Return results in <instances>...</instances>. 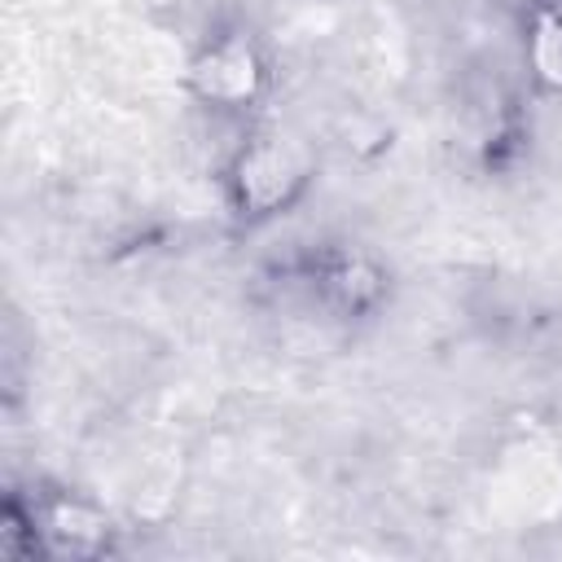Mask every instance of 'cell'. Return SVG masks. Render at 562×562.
Instances as JSON below:
<instances>
[{
  "label": "cell",
  "instance_id": "cell-5",
  "mask_svg": "<svg viewBox=\"0 0 562 562\" xmlns=\"http://www.w3.org/2000/svg\"><path fill=\"white\" fill-rule=\"evenodd\" d=\"M522 26H527V40H522L527 75L536 79L540 92H562V4L553 0L527 13Z\"/></svg>",
  "mask_w": 562,
  "mask_h": 562
},
{
  "label": "cell",
  "instance_id": "cell-4",
  "mask_svg": "<svg viewBox=\"0 0 562 562\" xmlns=\"http://www.w3.org/2000/svg\"><path fill=\"white\" fill-rule=\"evenodd\" d=\"M312 290L338 316H369L386 299V272L360 250H329L312 263Z\"/></svg>",
  "mask_w": 562,
  "mask_h": 562
},
{
  "label": "cell",
  "instance_id": "cell-3",
  "mask_svg": "<svg viewBox=\"0 0 562 562\" xmlns=\"http://www.w3.org/2000/svg\"><path fill=\"white\" fill-rule=\"evenodd\" d=\"M31 549L48 558H101L114 544V522L101 505L75 492H48L26 509Z\"/></svg>",
  "mask_w": 562,
  "mask_h": 562
},
{
  "label": "cell",
  "instance_id": "cell-1",
  "mask_svg": "<svg viewBox=\"0 0 562 562\" xmlns=\"http://www.w3.org/2000/svg\"><path fill=\"white\" fill-rule=\"evenodd\" d=\"M316 180V154L307 140L290 132H259L250 136L224 171L228 206L246 224H268L303 202V193Z\"/></svg>",
  "mask_w": 562,
  "mask_h": 562
},
{
  "label": "cell",
  "instance_id": "cell-2",
  "mask_svg": "<svg viewBox=\"0 0 562 562\" xmlns=\"http://www.w3.org/2000/svg\"><path fill=\"white\" fill-rule=\"evenodd\" d=\"M184 83L202 105L220 114H246L268 92V57L246 31H220L189 57Z\"/></svg>",
  "mask_w": 562,
  "mask_h": 562
},
{
  "label": "cell",
  "instance_id": "cell-6",
  "mask_svg": "<svg viewBox=\"0 0 562 562\" xmlns=\"http://www.w3.org/2000/svg\"><path fill=\"white\" fill-rule=\"evenodd\" d=\"M505 4H514V9L527 18V13H536V9H544V4H553V0H505Z\"/></svg>",
  "mask_w": 562,
  "mask_h": 562
}]
</instances>
